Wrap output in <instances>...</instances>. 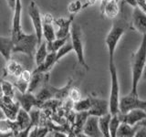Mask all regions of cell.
Masks as SVG:
<instances>
[{
  "label": "cell",
  "mask_w": 146,
  "mask_h": 137,
  "mask_svg": "<svg viewBox=\"0 0 146 137\" xmlns=\"http://www.w3.org/2000/svg\"><path fill=\"white\" fill-rule=\"evenodd\" d=\"M146 66V34L143 35V39L136 52L132 54L131 68V93L138 94V86L141 78L143 77Z\"/></svg>",
  "instance_id": "obj_1"
},
{
  "label": "cell",
  "mask_w": 146,
  "mask_h": 137,
  "mask_svg": "<svg viewBox=\"0 0 146 137\" xmlns=\"http://www.w3.org/2000/svg\"><path fill=\"white\" fill-rule=\"evenodd\" d=\"M109 70L111 74V93H110L109 104H110V112L112 115L120 113V83L117 68L114 61H109Z\"/></svg>",
  "instance_id": "obj_2"
},
{
  "label": "cell",
  "mask_w": 146,
  "mask_h": 137,
  "mask_svg": "<svg viewBox=\"0 0 146 137\" xmlns=\"http://www.w3.org/2000/svg\"><path fill=\"white\" fill-rule=\"evenodd\" d=\"M70 39L71 43L73 45V50L77 56L78 61L83 67L86 70H89L90 68L86 62L84 56V46H83V37L80 27L78 24H72L70 30Z\"/></svg>",
  "instance_id": "obj_3"
},
{
  "label": "cell",
  "mask_w": 146,
  "mask_h": 137,
  "mask_svg": "<svg viewBox=\"0 0 146 137\" xmlns=\"http://www.w3.org/2000/svg\"><path fill=\"white\" fill-rule=\"evenodd\" d=\"M13 53H23L32 57L36 53V49L38 46V40L36 34H26L23 32L18 39L14 42Z\"/></svg>",
  "instance_id": "obj_4"
},
{
  "label": "cell",
  "mask_w": 146,
  "mask_h": 137,
  "mask_svg": "<svg viewBox=\"0 0 146 137\" xmlns=\"http://www.w3.org/2000/svg\"><path fill=\"white\" fill-rule=\"evenodd\" d=\"M124 27L121 25L117 24H114L111 30L109 31L106 39H105V43H106L109 52V61H114V54H115L117 45L124 34Z\"/></svg>",
  "instance_id": "obj_5"
},
{
  "label": "cell",
  "mask_w": 146,
  "mask_h": 137,
  "mask_svg": "<svg viewBox=\"0 0 146 137\" xmlns=\"http://www.w3.org/2000/svg\"><path fill=\"white\" fill-rule=\"evenodd\" d=\"M29 17L32 21V25L34 27L35 34L38 40V45L43 41V24L44 22L42 20V17L40 15L39 8L35 1H32L29 3V8H27Z\"/></svg>",
  "instance_id": "obj_6"
},
{
  "label": "cell",
  "mask_w": 146,
  "mask_h": 137,
  "mask_svg": "<svg viewBox=\"0 0 146 137\" xmlns=\"http://www.w3.org/2000/svg\"><path fill=\"white\" fill-rule=\"evenodd\" d=\"M134 109L146 110V100H141L138 97V94H133L131 92L121 98L120 100L121 113H126Z\"/></svg>",
  "instance_id": "obj_7"
},
{
  "label": "cell",
  "mask_w": 146,
  "mask_h": 137,
  "mask_svg": "<svg viewBox=\"0 0 146 137\" xmlns=\"http://www.w3.org/2000/svg\"><path fill=\"white\" fill-rule=\"evenodd\" d=\"M13 19H12V27H11V38L14 42L18 39L22 35V25H21V14H22V3L21 0H17L15 9L13 10Z\"/></svg>",
  "instance_id": "obj_8"
},
{
  "label": "cell",
  "mask_w": 146,
  "mask_h": 137,
  "mask_svg": "<svg viewBox=\"0 0 146 137\" xmlns=\"http://www.w3.org/2000/svg\"><path fill=\"white\" fill-rule=\"evenodd\" d=\"M131 24L133 29L141 34H146V13L139 6L133 7L131 17Z\"/></svg>",
  "instance_id": "obj_9"
},
{
  "label": "cell",
  "mask_w": 146,
  "mask_h": 137,
  "mask_svg": "<svg viewBox=\"0 0 146 137\" xmlns=\"http://www.w3.org/2000/svg\"><path fill=\"white\" fill-rule=\"evenodd\" d=\"M82 132L85 136L90 137H102L103 136L99 125V117L89 115L84 123Z\"/></svg>",
  "instance_id": "obj_10"
},
{
  "label": "cell",
  "mask_w": 146,
  "mask_h": 137,
  "mask_svg": "<svg viewBox=\"0 0 146 137\" xmlns=\"http://www.w3.org/2000/svg\"><path fill=\"white\" fill-rule=\"evenodd\" d=\"M121 121L126 122L131 126L136 125L139 122L146 118V110L143 109H134L126 113H119Z\"/></svg>",
  "instance_id": "obj_11"
},
{
  "label": "cell",
  "mask_w": 146,
  "mask_h": 137,
  "mask_svg": "<svg viewBox=\"0 0 146 137\" xmlns=\"http://www.w3.org/2000/svg\"><path fill=\"white\" fill-rule=\"evenodd\" d=\"M74 16L75 15H70V17L68 18L59 17L55 19L54 23L58 27V30L56 31L57 38L62 39V38H68V37L70 36V30H71L72 22L74 20Z\"/></svg>",
  "instance_id": "obj_12"
},
{
  "label": "cell",
  "mask_w": 146,
  "mask_h": 137,
  "mask_svg": "<svg viewBox=\"0 0 146 137\" xmlns=\"http://www.w3.org/2000/svg\"><path fill=\"white\" fill-rule=\"evenodd\" d=\"M110 112L109 102L99 98H91V107L89 110V115L100 117Z\"/></svg>",
  "instance_id": "obj_13"
},
{
  "label": "cell",
  "mask_w": 146,
  "mask_h": 137,
  "mask_svg": "<svg viewBox=\"0 0 146 137\" xmlns=\"http://www.w3.org/2000/svg\"><path fill=\"white\" fill-rule=\"evenodd\" d=\"M17 102H19L21 108L26 110L29 112L34 106H36L38 103H40L36 96H34L33 92H29V91H27L26 93L19 92V95L17 96Z\"/></svg>",
  "instance_id": "obj_14"
},
{
  "label": "cell",
  "mask_w": 146,
  "mask_h": 137,
  "mask_svg": "<svg viewBox=\"0 0 146 137\" xmlns=\"http://www.w3.org/2000/svg\"><path fill=\"white\" fill-rule=\"evenodd\" d=\"M14 41L10 37H1L0 38V51L3 58L8 61L11 59V53H13L14 49Z\"/></svg>",
  "instance_id": "obj_15"
},
{
  "label": "cell",
  "mask_w": 146,
  "mask_h": 137,
  "mask_svg": "<svg viewBox=\"0 0 146 137\" xmlns=\"http://www.w3.org/2000/svg\"><path fill=\"white\" fill-rule=\"evenodd\" d=\"M16 124L18 128V130H26L30 129L31 126V116L29 112H27L26 110L23 108H20L18 111L17 116L16 119Z\"/></svg>",
  "instance_id": "obj_16"
},
{
  "label": "cell",
  "mask_w": 146,
  "mask_h": 137,
  "mask_svg": "<svg viewBox=\"0 0 146 137\" xmlns=\"http://www.w3.org/2000/svg\"><path fill=\"white\" fill-rule=\"evenodd\" d=\"M57 61V52H48L45 61L41 65L36 67V70L33 72H43L48 73L49 70H51L52 67L56 64Z\"/></svg>",
  "instance_id": "obj_17"
},
{
  "label": "cell",
  "mask_w": 146,
  "mask_h": 137,
  "mask_svg": "<svg viewBox=\"0 0 146 137\" xmlns=\"http://www.w3.org/2000/svg\"><path fill=\"white\" fill-rule=\"evenodd\" d=\"M5 71H6L7 74H10L12 76L18 78L22 74V72L24 71V68H23L21 64L15 61V59H9L8 61H7V66L5 68Z\"/></svg>",
  "instance_id": "obj_18"
},
{
  "label": "cell",
  "mask_w": 146,
  "mask_h": 137,
  "mask_svg": "<svg viewBox=\"0 0 146 137\" xmlns=\"http://www.w3.org/2000/svg\"><path fill=\"white\" fill-rule=\"evenodd\" d=\"M138 124L134 126H131L128 124L126 122H121L120 127H119L118 132H117V136L118 137H132L135 136V134L137 130H138Z\"/></svg>",
  "instance_id": "obj_19"
},
{
  "label": "cell",
  "mask_w": 146,
  "mask_h": 137,
  "mask_svg": "<svg viewBox=\"0 0 146 137\" xmlns=\"http://www.w3.org/2000/svg\"><path fill=\"white\" fill-rule=\"evenodd\" d=\"M48 54V50L47 42L46 41H42L38 46V49L36 50L35 53V62L36 64V67L41 65L45 61Z\"/></svg>",
  "instance_id": "obj_20"
},
{
  "label": "cell",
  "mask_w": 146,
  "mask_h": 137,
  "mask_svg": "<svg viewBox=\"0 0 146 137\" xmlns=\"http://www.w3.org/2000/svg\"><path fill=\"white\" fill-rule=\"evenodd\" d=\"M45 74L43 72H32V77L29 82V92H33L36 89L39 88V86L42 84L45 80Z\"/></svg>",
  "instance_id": "obj_21"
},
{
  "label": "cell",
  "mask_w": 146,
  "mask_h": 137,
  "mask_svg": "<svg viewBox=\"0 0 146 137\" xmlns=\"http://www.w3.org/2000/svg\"><path fill=\"white\" fill-rule=\"evenodd\" d=\"M111 117H112V114L111 112L99 117L100 129L102 131L103 136H105V137L111 136V134H110V122H111Z\"/></svg>",
  "instance_id": "obj_22"
},
{
  "label": "cell",
  "mask_w": 146,
  "mask_h": 137,
  "mask_svg": "<svg viewBox=\"0 0 146 137\" xmlns=\"http://www.w3.org/2000/svg\"><path fill=\"white\" fill-rule=\"evenodd\" d=\"M118 13H119L118 1L117 0H110L104 8L103 15H105L109 18H114L117 17Z\"/></svg>",
  "instance_id": "obj_23"
},
{
  "label": "cell",
  "mask_w": 146,
  "mask_h": 137,
  "mask_svg": "<svg viewBox=\"0 0 146 137\" xmlns=\"http://www.w3.org/2000/svg\"><path fill=\"white\" fill-rule=\"evenodd\" d=\"M43 39L46 42H51L57 39V34L52 24L44 23L43 24Z\"/></svg>",
  "instance_id": "obj_24"
},
{
  "label": "cell",
  "mask_w": 146,
  "mask_h": 137,
  "mask_svg": "<svg viewBox=\"0 0 146 137\" xmlns=\"http://www.w3.org/2000/svg\"><path fill=\"white\" fill-rule=\"evenodd\" d=\"M90 107H91V98H86L78 100V102H75L73 109L76 112H89Z\"/></svg>",
  "instance_id": "obj_25"
},
{
  "label": "cell",
  "mask_w": 146,
  "mask_h": 137,
  "mask_svg": "<svg viewBox=\"0 0 146 137\" xmlns=\"http://www.w3.org/2000/svg\"><path fill=\"white\" fill-rule=\"evenodd\" d=\"M1 89H2V95L8 96V97L15 98V89L16 87L14 85V83H11L7 80H2L1 81Z\"/></svg>",
  "instance_id": "obj_26"
},
{
  "label": "cell",
  "mask_w": 146,
  "mask_h": 137,
  "mask_svg": "<svg viewBox=\"0 0 146 137\" xmlns=\"http://www.w3.org/2000/svg\"><path fill=\"white\" fill-rule=\"evenodd\" d=\"M70 37H68V38H70ZM68 38H62V39L57 38L55 40L51 41V42H47L48 52H57L62 46H64L67 43Z\"/></svg>",
  "instance_id": "obj_27"
},
{
  "label": "cell",
  "mask_w": 146,
  "mask_h": 137,
  "mask_svg": "<svg viewBox=\"0 0 146 137\" xmlns=\"http://www.w3.org/2000/svg\"><path fill=\"white\" fill-rule=\"evenodd\" d=\"M121 123V121L119 116V113L112 115L111 122H110V134H111V137H117V132L119 127H120Z\"/></svg>",
  "instance_id": "obj_28"
},
{
  "label": "cell",
  "mask_w": 146,
  "mask_h": 137,
  "mask_svg": "<svg viewBox=\"0 0 146 137\" xmlns=\"http://www.w3.org/2000/svg\"><path fill=\"white\" fill-rule=\"evenodd\" d=\"M52 97H55V89L51 88H44L36 95V98L39 100V102H44Z\"/></svg>",
  "instance_id": "obj_29"
},
{
  "label": "cell",
  "mask_w": 146,
  "mask_h": 137,
  "mask_svg": "<svg viewBox=\"0 0 146 137\" xmlns=\"http://www.w3.org/2000/svg\"><path fill=\"white\" fill-rule=\"evenodd\" d=\"M15 85L16 89L18 90V91L21 93H26L27 92V90H29V81L26 80L25 79H23L22 77H18L17 80L15 81Z\"/></svg>",
  "instance_id": "obj_30"
},
{
  "label": "cell",
  "mask_w": 146,
  "mask_h": 137,
  "mask_svg": "<svg viewBox=\"0 0 146 137\" xmlns=\"http://www.w3.org/2000/svg\"><path fill=\"white\" fill-rule=\"evenodd\" d=\"M73 50V45L71 42H67L64 46L59 49L57 51V61H58L59 59H61L64 56H66L67 54H68L70 51Z\"/></svg>",
  "instance_id": "obj_31"
},
{
  "label": "cell",
  "mask_w": 146,
  "mask_h": 137,
  "mask_svg": "<svg viewBox=\"0 0 146 137\" xmlns=\"http://www.w3.org/2000/svg\"><path fill=\"white\" fill-rule=\"evenodd\" d=\"M81 8H83V6H82V4L80 0L72 1L68 4V10L70 13V15H76L80 10H81Z\"/></svg>",
  "instance_id": "obj_32"
},
{
  "label": "cell",
  "mask_w": 146,
  "mask_h": 137,
  "mask_svg": "<svg viewBox=\"0 0 146 137\" xmlns=\"http://www.w3.org/2000/svg\"><path fill=\"white\" fill-rule=\"evenodd\" d=\"M68 97L71 99V100L73 102H78V100H80V92L79 91V90L76 88H70V92H68Z\"/></svg>",
  "instance_id": "obj_33"
},
{
  "label": "cell",
  "mask_w": 146,
  "mask_h": 137,
  "mask_svg": "<svg viewBox=\"0 0 146 137\" xmlns=\"http://www.w3.org/2000/svg\"><path fill=\"white\" fill-rule=\"evenodd\" d=\"M138 130H137L135 136L136 137H146V127L141 126L138 124Z\"/></svg>",
  "instance_id": "obj_34"
},
{
  "label": "cell",
  "mask_w": 146,
  "mask_h": 137,
  "mask_svg": "<svg viewBox=\"0 0 146 137\" xmlns=\"http://www.w3.org/2000/svg\"><path fill=\"white\" fill-rule=\"evenodd\" d=\"M55 21V18L51 14H46L44 16V23H49V24H52V22Z\"/></svg>",
  "instance_id": "obj_35"
},
{
  "label": "cell",
  "mask_w": 146,
  "mask_h": 137,
  "mask_svg": "<svg viewBox=\"0 0 146 137\" xmlns=\"http://www.w3.org/2000/svg\"><path fill=\"white\" fill-rule=\"evenodd\" d=\"M138 1L139 0H125V2L132 7H138Z\"/></svg>",
  "instance_id": "obj_36"
},
{
  "label": "cell",
  "mask_w": 146,
  "mask_h": 137,
  "mask_svg": "<svg viewBox=\"0 0 146 137\" xmlns=\"http://www.w3.org/2000/svg\"><path fill=\"white\" fill-rule=\"evenodd\" d=\"M48 129L47 128H41V129H38V134L36 136H45L46 134H48Z\"/></svg>",
  "instance_id": "obj_37"
},
{
  "label": "cell",
  "mask_w": 146,
  "mask_h": 137,
  "mask_svg": "<svg viewBox=\"0 0 146 137\" xmlns=\"http://www.w3.org/2000/svg\"><path fill=\"white\" fill-rule=\"evenodd\" d=\"M138 6L146 13V0H139V1H138Z\"/></svg>",
  "instance_id": "obj_38"
},
{
  "label": "cell",
  "mask_w": 146,
  "mask_h": 137,
  "mask_svg": "<svg viewBox=\"0 0 146 137\" xmlns=\"http://www.w3.org/2000/svg\"><path fill=\"white\" fill-rule=\"evenodd\" d=\"M16 2H17V0H7V3L8 5V7H10L12 10H14V9H15Z\"/></svg>",
  "instance_id": "obj_39"
},
{
  "label": "cell",
  "mask_w": 146,
  "mask_h": 137,
  "mask_svg": "<svg viewBox=\"0 0 146 137\" xmlns=\"http://www.w3.org/2000/svg\"><path fill=\"white\" fill-rule=\"evenodd\" d=\"M137 124H139V125H141V126H144V127H146V118L145 119H143V120H141V122H139Z\"/></svg>",
  "instance_id": "obj_40"
},
{
  "label": "cell",
  "mask_w": 146,
  "mask_h": 137,
  "mask_svg": "<svg viewBox=\"0 0 146 137\" xmlns=\"http://www.w3.org/2000/svg\"><path fill=\"white\" fill-rule=\"evenodd\" d=\"M143 80H146V66H145V68H144V70H143Z\"/></svg>",
  "instance_id": "obj_41"
},
{
  "label": "cell",
  "mask_w": 146,
  "mask_h": 137,
  "mask_svg": "<svg viewBox=\"0 0 146 137\" xmlns=\"http://www.w3.org/2000/svg\"><path fill=\"white\" fill-rule=\"evenodd\" d=\"M99 1H100V0H99Z\"/></svg>",
  "instance_id": "obj_42"
}]
</instances>
